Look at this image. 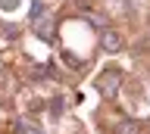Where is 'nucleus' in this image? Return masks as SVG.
<instances>
[{"instance_id": "nucleus-1", "label": "nucleus", "mask_w": 150, "mask_h": 134, "mask_svg": "<svg viewBox=\"0 0 150 134\" xmlns=\"http://www.w3.org/2000/svg\"><path fill=\"white\" fill-rule=\"evenodd\" d=\"M119 81H122V75L116 72V69H112V72H103V75H100V81H97V91H100L103 97H112V94H116V84H119Z\"/></svg>"}, {"instance_id": "nucleus-3", "label": "nucleus", "mask_w": 150, "mask_h": 134, "mask_svg": "<svg viewBox=\"0 0 150 134\" xmlns=\"http://www.w3.org/2000/svg\"><path fill=\"white\" fill-rule=\"evenodd\" d=\"M116 134H141V122H134V119H125V122H119Z\"/></svg>"}, {"instance_id": "nucleus-2", "label": "nucleus", "mask_w": 150, "mask_h": 134, "mask_svg": "<svg viewBox=\"0 0 150 134\" xmlns=\"http://www.w3.org/2000/svg\"><path fill=\"white\" fill-rule=\"evenodd\" d=\"M100 44H103V50H110V53H116V50L122 47V38H119V34H116V31H103Z\"/></svg>"}, {"instance_id": "nucleus-4", "label": "nucleus", "mask_w": 150, "mask_h": 134, "mask_svg": "<svg viewBox=\"0 0 150 134\" xmlns=\"http://www.w3.org/2000/svg\"><path fill=\"white\" fill-rule=\"evenodd\" d=\"M38 34H41V38L44 41H53V19H38Z\"/></svg>"}]
</instances>
